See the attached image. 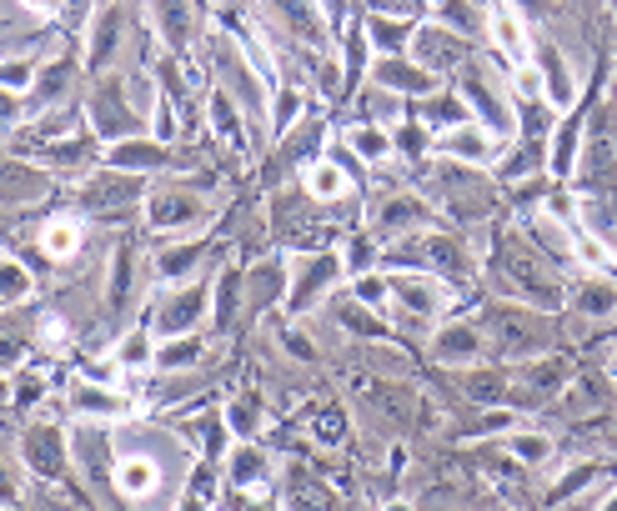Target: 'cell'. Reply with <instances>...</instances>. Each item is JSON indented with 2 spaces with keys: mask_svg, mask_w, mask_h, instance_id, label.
Segmentation results:
<instances>
[{
  "mask_svg": "<svg viewBox=\"0 0 617 511\" xmlns=\"http://www.w3.org/2000/svg\"><path fill=\"white\" fill-rule=\"evenodd\" d=\"M76 246H81V226H76V221H51V226H46V251H51L56 261H66Z\"/></svg>",
  "mask_w": 617,
  "mask_h": 511,
  "instance_id": "obj_26",
  "label": "cell"
},
{
  "mask_svg": "<svg viewBox=\"0 0 617 511\" xmlns=\"http://www.w3.org/2000/svg\"><path fill=\"white\" fill-rule=\"evenodd\" d=\"M392 301L402 306L407 321H432L442 311V286L427 276H402V281H392Z\"/></svg>",
  "mask_w": 617,
  "mask_h": 511,
  "instance_id": "obj_3",
  "label": "cell"
},
{
  "mask_svg": "<svg viewBox=\"0 0 617 511\" xmlns=\"http://www.w3.org/2000/svg\"><path fill=\"white\" fill-rule=\"evenodd\" d=\"M136 191H141V176H136V181H131V176H96V181L86 186L91 206H116V201H136Z\"/></svg>",
  "mask_w": 617,
  "mask_h": 511,
  "instance_id": "obj_13",
  "label": "cell"
},
{
  "mask_svg": "<svg viewBox=\"0 0 617 511\" xmlns=\"http://www.w3.org/2000/svg\"><path fill=\"white\" fill-rule=\"evenodd\" d=\"M442 151L457 156V161H487V156H492V141H487V131H472V126L457 131V126H452V131L442 136Z\"/></svg>",
  "mask_w": 617,
  "mask_h": 511,
  "instance_id": "obj_12",
  "label": "cell"
},
{
  "mask_svg": "<svg viewBox=\"0 0 617 511\" xmlns=\"http://www.w3.org/2000/svg\"><path fill=\"white\" fill-rule=\"evenodd\" d=\"M256 421H261V416H251V406H246V401H241V406H231V426H236L241 436H246V431H256Z\"/></svg>",
  "mask_w": 617,
  "mask_h": 511,
  "instance_id": "obj_43",
  "label": "cell"
},
{
  "mask_svg": "<svg viewBox=\"0 0 617 511\" xmlns=\"http://www.w3.org/2000/svg\"><path fill=\"white\" fill-rule=\"evenodd\" d=\"M296 111H301V91H281V101H276V126H286Z\"/></svg>",
  "mask_w": 617,
  "mask_h": 511,
  "instance_id": "obj_41",
  "label": "cell"
},
{
  "mask_svg": "<svg viewBox=\"0 0 617 511\" xmlns=\"http://www.w3.org/2000/svg\"><path fill=\"white\" fill-rule=\"evenodd\" d=\"M116 481H121V491H126V496H151V491H156V481H161V471H156V461H151V456H126V461L116 466Z\"/></svg>",
  "mask_w": 617,
  "mask_h": 511,
  "instance_id": "obj_9",
  "label": "cell"
},
{
  "mask_svg": "<svg viewBox=\"0 0 617 511\" xmlns=\"http://www.w3.org/2000/svg\"><path fill=\"white\" fill-rule=\"evenodd\" d=\"M196 216H201V201H196L191 191H161V196L151 201V226H161V231L191 226Z\"/></svg>",
  "mask_w": 617,
  "mask_h": 511,
  "instance_id": "obj_7",
  "label": "cell"
},
{
  "mask_svg": "<svg viewBox=\"0 0 617 511\" xmlns=\"http://www.w3.org/2000/svg\"><path fill=\"white\" fill-rule=\"evenodd\" d=\"M176 361H196V346L181 341V346H166V351H161V366H176Z\"/></svg>",
  "mask_w": 617,
  "mask_h": 511,
  "instance_id": "obj_42",
  "label": "cell"
},
{
  "mask_svg": "<svg viewBox=\"0 0 617 511\" xmlns=\"http://www.w3.org/2000/svg\"><path fill=\"white\" fill-rule=\"evenodd\" d=\"M116 36H121V16H116V11H106V16H101V26L91 31V61H96V66H106V61H111Z\"/></svg>",
  "mask_w": 617,
  "mask_h": 511,
  "instance_id": "obj_23",
  "label": "cell"
},
{
  "mask_svg": "<svg viewBox=\"0 0 617 511\" xmlns=\"http://www.w3.org/2000/svg\"><path fill=\"white\" fill-rule=\"evenodd\" d=\"M121 356H126V361H146V341H141V336H136V341H126V346H121Z\"/></svg>",
  "mask_w": 617,
  "mask_h": 511,
  "instance_id": "obj_45",
  "label": "cell"
},
{
  "mask_svg": "<svg viewBox=\"0 0 617 511\" xmlns=\"http://www.w3.org/2000/svg\"><path fill=\"white\" fill-rule=\"evenodd\" d=\"M612 376H617V361H612Z\"/></svg>",
  "mask_w": 617,
  "mask_h": 511,
  "instance_id": "obj_52",
  "label": "cell"
},
{
  "mask_svg": "<svg viewBox=\"0 0 617 511\" xmlns=\"http://www.w3.org/2000/svg\"><path fill=\"white\" fill-rule=\"evenodd\" d=\"M422 251H427V261H432L437 271H447V276H467V271H472L467 251H462L457 241H447V236H432V241H422Z\"/></svg>",
  "mask_w": 617,
  "mask_h": 511,
  "instance_id": "obj_14",
  "label": "cell"
},
{
  "mask_svg": "<svg viewBox=\"0 0 617 511\" xmlns=\"http://www.w3.org/2000/svg\"><path fill=\"white\" fill-rule=\"evenodd\" d=\"M296 271H301V276H296V286H291V306H296V311H306V306H312V301H317V296L337 281L342 261H337V256H312V261H301Z\"/></svg>",
  "mask_w": 617,
  "mask_h": 511,
  "instance_id": "obj_4",
  "label": "cell"
},
{
  "mask_svg": "<svg viewBox=\"0 0 617 511\" xmlns=\"http://www.w3.org/2000/svg\"><path fill=\"white\" fill-rule=\"evenodd\" d=\"M21 496V481L6 471V461H0V501H16Z\"/></svg>",
  "mask_w": 617,
  "mask_h": 511,
  "instance_id": "obj_44",
  "label": "cell"
},
{
  "mask_svg": "<svg viewBox=\"0 0 617 511\" xmlns=\"http://www.w3.org/2000/svg\"><path fill=\"white\" fill-rule=\"evenodd\" d=\"M492 41H497V51L507 56V61H527V31H522V21L512 16V11H497L492 16Z\"/></svg>",
  "mask_w": 617,
  "mask_h": 511,
  "instance_id": "obj_10",
  "label": "cell"
},
{
  "mask_svg": "<svg viewBox=\"0 0 617 511\" xmlns=\"http://www.w3.org/2000/svg\"><path fill=\"white\" fill-rule=\"evenodd\" d=\"M492 336H497V351H507V356H532L547 346L542 321L522 316V311H492Z\"/></svg>",
  "mask_w": 617,
  "mask_h": 511,
  "instance_id": "obj_2",
  "label": "cell"
},
{
  "mask_svg": "<svg viewBox=\"0 0 617 511\" xmlns=\"http://www.w3.org/2000/svg\"><path fill=\"white\" fill-rule=\"evenodd\" d=\"M387 511H412V501H387Z\"/></svg>",
  "mask_w": 617,
  "mask_h": 511,
  "instance_id": "obj_50",
  "label": "cell"
},
{
  "mask_svg": "<svg viewBox=\"0 0 617 511\" xmlns=\"http://www.w3.org/2000/svg\"><path fill=\"white\" fill-rule=\"evenodd\" d=\"M352 146H357V151H362L367 161H372V156H387V151H392V141H387L382 131H372V126H362V131H352Z\"/></svg>",
  "mask_w": 617,
  "mask_h": 511,
  "instance_id": "obj_35",
  "label": "cell"
},
{
  "mask_svg": "<svg viewBox=\"0 0 617 511\" xmlns=\"http://www.w3.org/2000/svg\"><path fill=\"white\" fill-rule=\"evenodd\" d=\"M372 36L387 46V51H397L402 46V36H407V26H387V21H372Z\"/></svg>",
  "mask_w": 617,
  "mask_h": 511,
  "instance_id": "obj_39",
  "label": "cell"
},
{
  "mask_svg": "<svg viewBox=\"0 0 617 511\" xmlns=\"http://www.w3.org/2000/svg\"><path fill=\"white\" fill-rule=\"evenodd\" d=\"M382 76H387L392 86H412V91H422V86H427V76H422V71H407V66H397V61H392Z\"/></svg>",
  "mask_w": 617,
  "mask_h": 511,
  "instance_id": "obj_38",
  "label": "cell"
},
{
  "mask_svg": "<svg viewBox=\"0 0 617 511\" xmlns=\"http://www.w3.org/2000/svg\"><path fill=\"white\" fill-rule=\"evenodd\" d=\"M417 56L427 61V66H462L467 61V41H457V36H447V31H422L417 36Z\"/></svg>",
  "mask_w": 617,
  "mask_h": 511,
  "instance_id": "obj_8",
  "label": "cell"
},
{
  "mask_svg": "<svg viewBox=\"0 0 617 511\" xmlns=\"http://www.w3.org/2000/svg\"><path fill=\"white\" fill-rule=\"evenodd\" d=\"M537 61H542V71H547V86H552V101H567V71H562V61H557V51H542Z\"/></svg>",
  "mask_w": 617,
  "mask_h": 511,
  "instance_id": "obj_34",
  "label": "cell"
},
{
  "mask_svg": "<svg viewBox=\"0 0 617 511\" xmlns=\"http://www.w3.org/2000/svg\"><path fill=\"white\" fill-rule=\"evenodd\" d=\"M166 161V151L161 146H116V166H126V171H156Z\"/></svg>",
  "mask_w": 617,
  "mask_h": 511,
  "instance_id": "obj_25",
  "label": "cell"
},
{
  "mask_svg": "<svg viewBox=\"0 0 617 511\" xmlns=\"http://www.w3.org/2000/svg\"><path fill=\"white\" fill-rule=\"evenodd\" d=\"M31 11H56V0H26Z\"/></svg>",
  "mask_w": 617,
  "mask_h": 511,
  "instance_id": "obj_47",
  "label": "cell"
},
{
  "mask_svg": "<svg viewBox=\"0 0 617 511\" xmlns=\"http://www.w3.org/2000/svg\"><path fill=\"white\" fill-rule=\"evenodd\" d=\"M26 291H31V276L11 261H0V301H21Z\"/></svg>",
  "mask_w": 617,
  "mask_h": 511,
  "instance_id": "obj_31",
  "label": "cell"
},
{
  "mask_svg": "<svg viewBox=\"0 0 617 511\" xmlns=\"http://www.w3.org/2000/svg\"><path fill=\"white\" fill-rule=\"evenodd\" d=\"M266 456L261 451H251V446H241L236 456H231V476H236V486H261L266 481Z\"/></svg>",
  "mask_w": 617,
  "mask_h": 511,
  "instance_id": "obj_22",
  "label": "cell"
},
{
  "mask_svg": "<svg viewBox=\"0 0 617 511\" xmlns=\"http://www.w3.org/2000/svg\"><path fill=\"white\" fill-rule=\"evenodd\" d=\"M477 331H467V326H447L442 336H437V356L442 361H472L477 356Z\"/></svg>",
  "mask_w": 617,
  "mask_h": 511,
  "instance_id": "obj_19",
  "label": "cell"
},
{
  "mask_svg": "<svg viewBox=\"0 0 617 511\" xmlns=\"http://www.w3.org/2000/svg\"><path fill=\"white\" fill-rule=\"evenodd\" d=\"M607 511H617V501H607Z\"/></svg>",
  "mask_w": 617,
  "mask_h": 511,
  "instance_id": "obj_51",
  "label": "cell"
},
{
  "mask_svg": "<svg viewBox=\"0 0 617 511\" xmlns=\"http://www.w3.org/2000/svg\"><path fill=\"white\" fill-rule=\"evenodd\" d=\"M156 21H161V36L171 46H181L191 36V11H186V0H156Z\"/></svg>",
  "mask_w": 617,
  "mask_h": 511,
  "instance_id": "obj_17",
  "label": "cell"
},
{
  "mask_svg": "<svg viewBox=\"0 0 617 511\" xmlns=\"http://www.w3.org/2000/svg\"><path fill=\"white\" fill-rule=\"evenodd\" d=\"M286 511H337V501L327 496V486L306 481V476H291V486H286Z\"/></svg>",
  "mask_w": 617,
  "mask_h": 511,
  "instance_id": "obj_11",
  "label": "cell"
},
{
  "mask_svg": "<svg viewBox=\"0 0 617 511\" xmlns=\"http://www.w3.org/2000/svg\"><path fill=\"white\" fill-rule=\"evenodd\" d=\"M191 266H196V246H181V251H166V256H161V271H166V276L191 271Z\"/></svg>",
  "mask_w": 617,
  "mask_h": 511,
  "instance_id": "obj_37",
  "label": "cell"
},
{
  "mask_svg": "<svg viewBox=\"0 0 617 511\" xmlns=\"http://www.w3.org/2000/svg\"><path fill=\"white\" fill-rule=\"evenodd\" d=\"M21 166H0V196H41L46 181H16Z\"/></svg>",
  "mask_w": 617,
  "mask_h": 511,
  "instance_id": "obj_33",
  "label": "cell"
},
{
  "mask_svg": "<svg viewBox=\"0 0 617 511\" xmlns=\"http://www.w3.org/2000/svg\"><path fill=\"white\" fill-rule=\"evenodd\" d=\"M557 386H562V366H557V361H542V366H532V371H527V391H532L537 401H542V396H552Z\"/></svg>",
  "mask_w": 617,
  "mask_h": 511,
  "instance_id": "obj_29",
  "label": "cell"
},
{
  "mask_svg": "<svg viewBox=\"0 0 617 511\" xmlns=\"http://www.w3.org/2000/svg\"><path fill=\"white\" fill-rule=\"evenodd\" d=\"M462 386H467L472 396H482V401H497V396L507 391V381H502L497 371H467V376H462Z\"/></svg>",
  "mask_w": 617,
  "mask_h": 511,
  "instance_id": "obj_30",
  "label": "cell"
},
{
  "mask_svg": "<svg viewBox=\"0 0 617 511\" xmlns=\"http://www.w3.org/2000/svg\"><path fill=\"white\" fill-rule=\"evenodd\" d=\"M427 211H422V201H412V196H397V201H387L382 206V216H377V231L382 236H392V231H407L412 221H422Z\"/></svg>",
  "mask_w": 617,
  "mask_h": 511,
  "instance_id": "obj_18",
  "label": "cell"
},
{
  "mask_svg": "<svg viewBox=\"0 0 617 511\" xmlns=\"http://www.w3.org/2000/svg\"><path fill=\"white\" fill-rule=\"evenodd\" d=\"M131 266H136V251L121 246L116 251V266H111V286H106V296H111L116 311H126V301H131Z\"/></svg>",
  "mask_w": 617,
  "mask_h": 511,
  "instance_id": "obj_20",
  "label": "cell"
},
{
  "mask_svg": "<svg viewBox=\"0 0 617 511\" xmlns=\"http://www.w3.org/2000/svg\"><path fill=\"white\" fill-rule=\"evenodd\" d=\"M607 396H612V386H607L597 371H587V376H577V381L567 386L572 411H597V406H607Z\"/></svg>",
  "mask_w": 617,
  "mask_h": 511,
  "instance_id": "obj_15",
  "label": "cell"
},
{
  "mask_svg": "<svg viewBox=\"0 0 617 511\" xmlns=\"http://www.w3.org/2000/svg\"><path fill=\"white\" fill-rule=\"evenodd\" d=\"M507 446H512L517 461H547V456H552V441H547V436H512Z\"/></svg>",
  "mask_w": 617,
  "mask_h": 511,
  "instance_id": "obj_32",
  "label": "cell"
},
{
  "mask_svg": "<svg viewBox=\"0 0 617 511\" xmlns=\"http://www.w3.org/2000/svg\"><path fill=\"white\" fill-rule=\"evenodd\" d=\"M577 311H582V316H612V311H617V286L587 281V286L577 291Z\"/></svg>",
  "mask_w": 617,
  "mask_h": 511,
  "instance_id": "obj_21",
  "label": "cell"
},
{
  "mask_svg": "<svg viewBox=\"0 0 617 511\" xmlns=\"http://www.w3.org/2000/svg\"><path fill=\"white\" fill-rule=\"evenodd\" d=\"M181 511H201V486H196V491H191V501H186V506H181Z\"/></svg>",
  "mask_w": 617,
  "mask_h": 511,
  "instance_id": "obj_48",
  "label": "cell"
},
{
  "mask_svg": "<svg viewBox=\"0 0 617 511\" xmlns=\"http://www.w3.org/2000/svg\"><path fill=\"white\" fill-rule=\"evenodd\" d=\"M306 191L322 196V201H332V196L347 191V176H342L337 166H312V171H306Z\"/></svg>",
  "mask_w": 617,
  "mask_h": 511,
  "instance_id": "obj_27",
  "label": "cell"
},
{
  "mask_svg": "<svg viewBox=\"0 0 617 511\" xmlns=\"http://www.w3.org/2000/svg\"><path fill=\"white\" fill-rule=\"evenodd\" d=\"M16 116V96H6V91H0V126H6Z\"/></svg>",
  "mask_w": 617,
  "mask_h": 511,
  "instance_id": "obj_46",
  "label": "cell"
},
{
  "mask_svg": "<svg viewBox=\"0 0 617 511\" xmlns=\"http://www.w3.org/2000/svg\"><path fill=\"white\" fill-rule=\"evenodd\" d=\"M26 461L36 471H46V476H61L66 471V441H61V431L56 426H31L26 431Z\"/></svg>",
  "mask_w": 617,
  "mask_h": 511,
  "instance_id": "obj_6",
  "label": "cell"
},
{
  "mask_svg": "<svg viewBox=\"0 0 617 511\" xmlns=\"http://www.w3.org/2000/svg\"><path fill=\"white\" fill-rule=\"evenodd\" d=\"M71 406L81 411V416H116L121 406H126V396H116V391H101V386H76V396H71Z\"/></svg>",
  "mask_w": 617,
  "mask_h": 511,
  "instance_id": "obj_16",
  "label": "cell"
},
{
  "mask_svg": "<svg viewBox=\"0 0 617 511\" xmlns=\"http://www.w3.org/2000/svg\"><path fill=\"white\" fill-rule=\"evenodd\" d=\"M577 146H582V126L567 121V126L557 131V176H567V171L577 166Z\"/></svg>",
  "mask_w": 617,
  "mask_h": 511,
  "instance_id": "obj_28",
  "label": "cell"
},
{
  "mask_svg": "<svg viewBox=\"0 0 617 511\" xmlns=\"http://www.w3.org/2000/svg\"><path fill=\"white\" fill-rule=\"evenodd\" d=\"M322 6H327V11H332V16L342 21V0H322Z\"/></svg>",
  "mask_w": 617,
  "mask_h": 511,
  "instance_id": "obj_49",
  "label": "cell"
},
{
  "mask_svg": "<svg viewBox=\"0 0 617 511\" xmlns=\"http://www.w3.org/2000/svg\"><path fill=\"white\" fill-rule=\"evenodd\" d=\"M502 271L512 276V286H517L532 306H557V301H562V286H557V276L547 271L542 251H532V246L517 241V236L502 241Z\"/></svg>",
  "mask_w": 617,
  "mask_h": 511,
  "instance_id": "obj_1",
  "label": "cell"
},
{
  "mask_svg": "<svg viewBox=\"0 0 617 511\" xmlns=\"http://www.w3.org/2000/svg\"><path fill=\"white\" fill-rule=\"evenodd\" d=\"M357 301H362V306H382V301H387V286L367 276V281H357Z\"/></svg>",
  "mask_w": 617,
  "mask_h": 511,
  "instance_id": "obj_40",
  "label": "cell"
},
{
  "mask_svg": "<svg viewBox=\"0 0 617 511\" xmlns=\"http://www.w3.org/2000/svg\"><path fill=\"white\" fill-rule=\"evenodd\" d=\"M317 431H322V441H342V436H347V416H342L337 406H327L322 421H317Z\"/></svg>",
  "mask_w": 617,
  "mask_h": 511,
  "instance_id": "obj_36",
  "label": "cell"
},
{
  "mask_svg": "<svg viewBox=\"0 0 617 511\" xmlns=\"http://www.w3.org/2000/svg\"><path fill=\"white\" fill-rule=\"evenodd\" d=\"M201 311H206V291H201V286H191V291L166 296V301H161V311H156V321H161V331L181 336V331H191V326L201 321Z\"/></svg>",
  "mask_w": 617,
  "mask_h": 511,
  "instance_id": "obj_5",
  "label": "cell"
},
{
  "mask_svg": "<svg viewBox=\"0 0 617 511\" xmlns=\"http://www.w3.org/2000/svg\"><path fill=\"white\" fill-rule=\"evenodd\" d=\"M211 121L221 126V136H226L231 146H246V136H241V116H236V106L226 101V91L211 96Z\"/></svg>",
  "mask_w": 617,
  "mask_h": 511,
  "instance_id": "obj_24",
  "label": "cell"
}]
</instances>
